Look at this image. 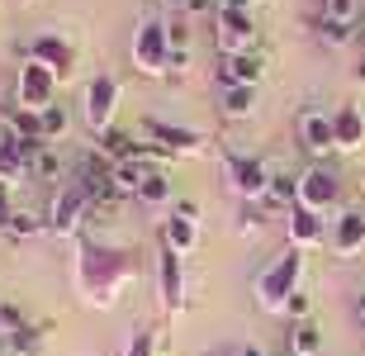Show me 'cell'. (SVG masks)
I'll list each match as a JSON object with an SVG mask.
<instances>
[{"mask_svg":"<svg viewBox=\"0 0 365 356\" xmlns=\"http://www.w3.org/2000/svg\"><path fill=\"white\" fill-rule=\"evenodd\" d=\"M138 275V252L133 247H114L100 243V238L81 233L76 238V295H81L91 309H114L123 290L133 285Z\"/></svg>","mask_w":365,"mask_h":356,"instance_id":"cell-1","label":"cell"},{"mask_svg":"<svg viewBox=\"0 0 365 356\" xmlns=\"http://www.w3.org/2000/svg\"><path fill=\"white\" fill-rule=\"evenodd\" d=\"M299 280H304V252H299V247H284L280 257L257 275L252 300H257V309H266V314H284V304H289V295L299 290Z\"/></svg>","mask_w":365,"mask_h":356,"instance_id":"cell-2","label":"cell"},{"mask_svg":"<svg viewBox=\"0 0 365 356\" xmlns=\"http://www.w3.org/2000/svg\"><path fill=\"white\" fill-rule=\"evenodd\" d=\"M133 67L143 76H166L171 71V39H166V19L148 14L133 34Z\"/></svg>","mask_w":365,"mask_h":356,"instance_id":"cell-3","label":"cell"},{"mask_svg":"<svg viewBox=\"0 0 365 356\" xmlns=\"http://www.w3.org/2000/svg\"><path fill=\"white\" fill-rule=\"evenodd\" d=\"M223 180H228V190L242 200V205H261L266 190H271V171L261 157H242V152H228L223 157Z\"/></svg>","mask_w":365,"mask_h":356,"instance_id":"cell-4","label":"cell"},{"mask_svg":"<svg viewBox=\"0 0 365 356\" xmlns=\"http://www.w3.org/2000/svg\"><path fill=\"white\" fill-rule=\"evenodd\" d=\"M86 219H91V195H86L81 180H67V185L53 195L48 233H53V238H81V223Z\"/></svg>","mask_w":365,"mask_h":356,"instance_id":"cell-5","label":"cell"},{"mask_svg":"<svg viewBox=\"0 0 365 356\" xmlns=\"http://www.w3.org/2000/svg\"><path fill=\"white\" fill-rule=\"evenodd\" d=\"M57 96V71H48L43 62H19V81H14V110L24 114H43Z\"/></svg>","mask_w":365,"mask_h":356,"instance_id":"cell-6","label":"cell"},{"mask_svg":"<svg viewBox=\"0 0 365 356\" xmlns=\"http://www.w3.org/2000/svg\"><path fill=\"white\" fill-rule=\"evenodd\" d=\"M214 43H218V57L252 53V48H257V19H252L247 10L218 5V10H214Z\"/></svg>","mask_w":365,"mask_h":356,"instance_id":"cell-7","label":"cell"},{"mask_svg":"<svg viewBox=\"0 0 365 356\" xmlns=\"http://www.w3.org/2000/svg\"><path fill=\"white\" fill-rule=\"evenodd\" d=\"M157 300H162L166 318L185 314V271H180V252L157 243Z\"/></svg>","mask_w":365,"mask_h":356,"instance_id":"cell-8","label":"cell"},{"mask_svg":"<svg viewBox=\"0 0 365 356\" xmlns=\"http://www.w3.org/2000/svg\"><path fill=\"white\" fill-rule=\"evenodd\" d=\"M81 105H86V123H91L95 133H105V128H114V110H119V81L114 76H91L86 81V96H81Z\"/></svg>","mask_w":365,"mask_h":356,"instance_id":"cell-9","label":"cell"},{"mask_svg":"<svg viewBox=\"0 0 365 356\" xmlns=\"http://www.w3.org/2000/svg\"><path fill=\"white\" fill-rule=\"evenodd\" d=\"M341 200V180L327 171V166H309L304 176H299V200L294 205L313 209V214H327V209H337Z\"/></svg>","mask_w":365,"mask_h":356,"instance_id":"cell-10","label":"cell"},{"mask_svg":"<svg viewBox=\"0 0 365 356\" xmlns=\"http://www.w3.org/2000/svg\"><path fill=\"white\" fill-rule=\"evenodd\" d=\"M143 133H148V143L166 148L176 162H180V157H195V152L209 143L204 133H195V128H180V123H166V119H157V114H152V119H143Z\"/></svg>","mask_w":365,"mask_h":356,"instance_id":"cell-11","label":"cell"},{"mask_svg":"<svg viewBox=\"0 0 365 356\" xmlns=\"http://www.w3.org/2000/svg\"><path fill=\"white\" fill-rule=\"evenodd\" d=\"M24 57L29 62H43L48 71H57V81L71 71V62H76V48H71L62 34H38V39L24 43Z\"/></svg>","mask_w":365,"mask_h":356,"instance_id":"cell-12","label":"cell"},{"mask_svg":"<svg viewBox=\"0 0 365 356\" xmlns=\"http://www.w3.org/2000/svg\"><path fill=\"white\" fill-rule=\"evenodd\" d=\"M299 148L309 157H332L337 152V138H332V114L304 110L299 114Z\"/></svg>","mask_w":365,"mask_h":356,"instance_id":"cell-13","label":"cell"},{"mask_svg":"<svg viewBox=\"0 0 365 356\" xmlns=\"http://www.w3.org/2000/svg\"><path fill=\"white\" fill-rule=\"evenodd\" d=\"M261 71H266V57L252 48V53H228L218 57V91L223 86H257Z\"/></svg>","mask_w":365,"mask_h":356,"instance_id":"cell-14","label":"cell"},{"mask_svg":"<svg viewBox=\"0 0 365 356\" xmlns=\"http://www.w3.org/2000/svg\"><path fill=\"white\" fill-rule=\"evenodd\" d=\"M327 243H332L337 257H361V247H365V214L361 209H341L332 233H327Z\"/></svg>","mask_w":365,"mask_h":356,"instance_id":"cell-15","label":"cell"},{"mask_svg":"<svg viewBox=\"0 0 365 356\" xmlns=\"http://www.w3.org/2000/svg\"><path fill=\"white\" fill-rule=\"evenodd\" d=\"M34 148H38V143H24L14 128L0 133V180H5V185H14L19 176H29V157H34Z\"/></svg>","mask_w":365,"mask_h":356,"instance_id":"cell-16","label":"cell"},{"mask_svg":"<svg viewBox=\"0 0 365 356\" xmlns=\"http://www.w3.org/2000/svg\"><path fill=\"white\" fill-rule=\"evenodd\" d=\"M284 228H289V247H318L323 243V214H313L304 205H289L284 209Z\"/></svg>","mask_w":365,"mask_h":356,"instance_id":"cell-17","label":"cell"},{"mask_svg":"<svg viewBox=\"0 0 365 356\" xmlns=\"http://www.w3.org/2000/svg\"><path fill=\"white\" fill-rule=\"evenodd\" d=\"M157 243H166L171 252L190 257V252L200 247V223H195V219H185V214H176V209H171V214L162 219V233H157Z\"/></svg>","mask_w":365,"mask_h":356,"instance_id":"cell-18","label":"cell"},{"mask_svg":"<svg viewBox=\"0 0 365 356\" xmlns=\"http://www.w3.org/2000/svg\"><path fill=\"white\" fill-rule=\"evenodd\" d=\"M332 138H337V152H361L365 148V114L356 105H341L332 114Z\"/></svg>","mask_w":365,"mask_h":356,"instance_id":"cell-19","label":"cell"},{"mask_svg":"<svg viewBox=\"0 0 365 356\" xmlns=\"http://www.w3.org/2000/svg\"><path fill=\"white\" fill-rule=\"evenodd\" d=\"M318 19L323 24H337V29H361L365 5L361 0H318Z\"/></svg>","mask_w":365,"mask_h":356,"instance_id":"cell-20","label":"cell"},{"mask_svg":"<svg viewBox=\"0 0 365 356\" xmlns=\"http://www.w3.org/2000/svg\"><path fill=\"white\" fill-rule=\"evenodd\" d=\"M218 110L228 114V119H247V114L257 110V86H223L218 91Z\"/></svg>","mask_w":365,"mask_h":356,"instance_id":"cell-21","label":"cell"},{"mask_svg":"<svg viewBox=\"0 0 365 356\" xmlns=\"http://www.w3.org/2000/svg\"><path fill=\"white\" fill-rule=\"evenodd\" d=\"M289 352L294 356H318L323 352V328H318L313 318H299L294 332H289Z\"/></svg>","mask_w":365,"mask_h":356,"instance_id":"cell-22","label":"cell"},{"mask_svg":"<svg viewBox=\"0 0 365 356\" xmlns=\"http://www.w3.org/2000/svg\"><path fill=\"white\" fill-rule=\"evenodd\" d=\"M138 205H148V209H162V205H171V180L162 176V171H148V180L138 185V195H133Z\"/></svg>","mask_w":365,"mask_h":356,"instance_id":"cell-23","label":"cell"},{"mask_svg":"<svg viewBox=\"0 0 365 356\" xmlns=\"http://www.w3.org/2000/svg\"><path fill=\"white\" fill-rule=\"evenodd\" d=\"M148 180V166L143 162H114V190L128 200V195H138V185Z\"/></svg>","mask_w":365,"mask_h":356,"instance_id":"cell-24","label":"cell"},{"mask_svg":"<svg viewBox=\"0 0 365 356\" xmlns=\"http://www.w3.org/2000/svg\"><path fill=\"white\" fill-rule=\"evenodd\" d=\"M43 337H48V323H29V328H19L10 337V356H34Z\"/></svg>","mask_w":365,"mask_h":356,"instance_id":"cell-25","label":"cell"},{"mask_svg":"<svg viewBox=\"0 0 365 356\" xmlns=\"http://www.w3.org/2000/svg\"><path fill=\"white\" fill-rule=\"evenodd\" d=\"M29 171H34V176H43V180H57V176H62V157L43 143V148H34V157H29Z\"/></svg>","mask_w":365,"mask_h":356,"instance_id":"cell-26","label":"cell"},{"mask_svg":"<svg viewBox=\"0 0 365 356\" xmlns=\"http://www.w3.org/2000/svg\"><path fill=\"white\" fill-rule=\"evenodd\" d=\"M5 233H10V238H38V233H48V219H34V214H10Z\"/></svg>","mask_w":365,"mask_h":356,"instance_id":"cell-27","label":"cell"},{"mask_svg":"<svg viewBox=\"0 0 365 356\" xmlns=\"http://www.w3.org/2000/svg\"><path fill=\"white\" fill-rule=\"evenodd\" d=\"M123 356H157V328H152V323H143V328L128 337Z\"/></svg>","mask_w":365,"mask_h":356,"instance_id":"cell-28","label":"cell"},{"mask_svg":"<svg viewBox=\"0 0 365 356\" xmlns=\"http://www.w3.org/2000/svg\"><path fill=\"white\" fill-rule=\"evenodd\" d=\"M38 123H43V143H53V138L67 133V110H62V105H48V110L38 114Z\"/></svg>","mask_w":365,"mask_h":356,"instance_id":"cell-29","label":"cell"},{"mask_svg":"<svg viewBox=\"0 0 365 356\" xmlns=\"http://www.w3.org/2000/svg\"><path fill=\"white\" fill-rule=\"evenodd\" d=\"M19 328H29V314L19 309V304H5V300H0V337H14Z\"/></svg>","mask_w":365,"mask_h":356,"instance_id":"cell-30","label":"cell"},{"mask_svg":"<svg viewBox=\"0 0 365 356\" xmlns=\"http://www.w3.org/2000/svg\"><path fill=\"white\" fill-rule=\"evenodd\" d=\"M166 39H171V53H190V29H185V19H166Z\"/></svg>","mask_w":365,"mask_h":356,"instance_id":"cell-31","label":"cell"},{"mask_svg":"<svg viewBox=\"0 0 365 356\" xmlns=\"http://www.w3.org/2000/svg\"><path fill=\"white\" fill-rule=\"evenodd\" d=\"M284 314L294 318V323H299V318H313V304H309V295H304V290H294V295H289V304H284Z\"/></svg>","mask_w":365,"mask_h":356,"instance_id":"cell-32","label":"cell"},{"mask_svg":"<svg viewBox=\"0 0 365 356\" xmlns=\"http://www.w3.org/2000/svg\"><path fill=\"white\" fill-rule=\"evenodd\" d=\"M10 185H5V180H0V228H5V223H10Z\"/></svg>","mask_w":365,"mask_h":356,"instance_id":"cell-33","label":"cell"},{"mask_svg":"<svg viewBox=\"0 0 365 356\" xmlns=\"http://www.w3.org/2000/svg\"><path fill=\"white\" fill-rule=\"evenodd\" d=\"M176 214H185V219H195V223H200V205H195V200H180V205H176Z\"/></svg>","mask_w":365,"mask_h":356,"instance_id":"cell-34","label":"cell"},{"mask_svg":"<svg viewBox=\"0 0 365 356\" xmlns=\"http://www.w3.org/2000/svg\"><path fill=\"white\" fill-rule=\"evenodd\" d=\"M204 10H218V5H214V0H190V5H185V14H204Z\"/></svg>","mask_w":365,"mask_h":356,"instance_id":"cell-35","label":"cell"},{"mask_svg":"<svg viewBox=\"0 0 365 356\" xmlns=\"http://www.w3.org/2000/svg\"><path fill=\"white\" fill-rule=\"evenodd\" d=\"M218 5H232V10H247V14H252V5H257V0H218Z\"/></svg>","mask_w":365,"mask_h":356,"instance_id":"cell-36","label":"cell"},{"mask_svg":"<svg viewBox=\"0 0 365 356\" xmlns=\"http://www.w3.org/2000/svg\"><path fill=\"white\" fill-rule=\"evenodd\" d=\"M356 318H361V323H365V290H361V295H356Z\"/></svg>","mask_w":365,"mask_h":356,"instance_id":"cell-37","label":"cell"},{"mask_svg":"<svg viewBox=\"0 0 365 356\" xmlns=\"http://www.w3.org/2000/svg\"><path fill=\"white\" fill-rule=\"evenodd\" d=\"M162 5H166V10H185L190 0H162Z\"/></svg>","mask_w":365,"mask_h":356,"instance_id":"cell-38","label":"cell"},{"mask_svg":"<svg viewBox=\"0 0 365 356\" xmlns=\"http://www.w3.org/2000/svg\"><path fill=\"white\" fill-rule=\"evenodd\" d=\"M356 39H361V48H365V19H361V29H356Z\"/></svg>","mask_w":365,"mask_h":356,"instance_id":"cell-39","label":"cell"},{"mask_svg":"<svg viewBox=\"0 0 365 356\" xmlns=\"http://www.w3.org/2000/svg\"><path fill=\"white\" fill-rule=\"evenodd\" d=\"M356 76H361V81H365V57H361V67H356Z\"/></svg>","mask_w":365,"mask_h":356,"instance_id":"cell-40","label":"cell"},{"mask_svg":"<svg viewBox=\"0 0 365 356\" xmlns=\"http://www.w3.org/2000/svg\"><path fill=\"white\" fill-rule=\"evenodd\" d=\"M284 356H294V352H284Z\"/></svg>","mask_w":365,"mask_h":356,"instance_id":"cell-41","label":"cell"},{"mask_svg":"<svg viewBox=\"0 0 365 356\" xmlns=\"http://www.w3.org/2000/svg\"><path fill=\"white\" fill-rule=\"evenodd\" d=\"M361 5H365V0H361Z\"/></svg>","mask_w":365,"mask_h":356,"instance_id":"cell-42","label":"cell"}]
</instances>
